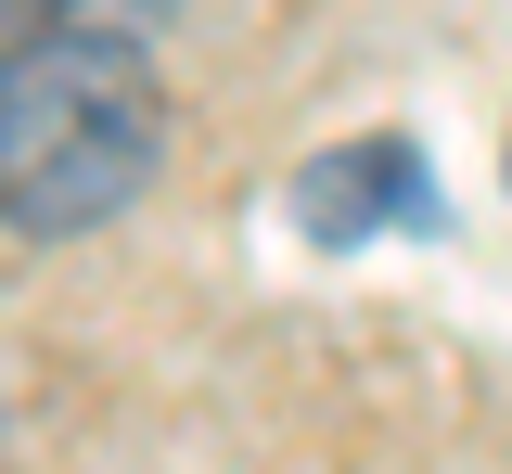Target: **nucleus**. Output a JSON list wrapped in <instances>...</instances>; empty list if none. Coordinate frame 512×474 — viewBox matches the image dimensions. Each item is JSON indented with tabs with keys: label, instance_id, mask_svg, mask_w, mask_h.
I'll use <instances>...</instances> for the list:
<instances>
[{
	"label": "nucleus",
	"instance_id": "obj_1",
	"mask_svg": "<svg viewBox=\"0 0 512 474\" xmlns=\"http://www.w3.org/2000/svg\"><path fill=\"white\" fill-rule=\"evenodd\" d=\"M154 180V65L103 26H26L0 52V218L13 231H103Z\"/></svg>",
	"mask_w": 512,
	"mask_h": 474
},
{
	"label": "nucleus",
	"instance_id": "obj_2",
	"mask_svg": "<svg viewBox=\"0 0 512 474\" xmlns=\"http://www.w3.org/2000/svg\"><path fill=\"white\" fill-rule=\"evenodd\" d=\"M77 0H0V26H64Z\"/></svg>",
	"mask_w": 512,
	"mask_h": 474
},
{
	"label": "nucleus",
	"instance_id": "obj_3",
	"mask_svg": "<svg viewBox=\"0 0 512 474\" xmlns=\"http://www.w3.org/2000/svg\"><path fill=\"white\" fill-rule=\"evenodd\" d=\"M500 167H512V154H500Z\"/></svg>",
	"mask_w": 512,
	"mask_h": 474
}]
</instances>
